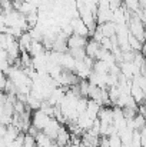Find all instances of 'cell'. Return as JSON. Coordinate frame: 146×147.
Returning <instances> with one entry per match:
<instances>
[{"label":"cell","instance_id":"obj_3","mask_svg":"<svg viewBox=\"0 0 146 147\" xmlns=\"http://www.w3.org/2000/svg\"><path fill=\"white\" fill-rule=\"evenodd\" d=\"M54 143L59 147H66L67 144H70V133L65 124H60L59 131H57L56 139H54Z\"/></svg>","mask_w":146,"mask_h":147},{"label":"cell","instance_id":"obj_6","mask_svg":"<svg viewBox=\"0 0 146 147\" xmlns=\"http://www.w3.org/2000/svg\"><path fill=\"white\" fill-rule=\"evenodd\" d=\"M97 26L100 27L105 37H112L116 34V23H113V22H106V23H102Z\"/></svg>","mask_w":146,"mask_h":147},{"label":"cell","instance_id":"obj_7","mask_svg":"<svg viewBox=\"0 0 146 147\" xmlns=\"http://www.w3.org/2000/svg\"><path fill=\"white\" fill-rule=\"evenodd\" d=\"M45 51H46V50L43 47L42 42H39V40H32V43H30V46H29V50H27V53H29L32 57L40 56V54H43Z\"/></svg>","mask_w":146,"mask_h":147},{"label":"cell","instance_id":"obj_11","mask_svg":"<svg viewBox=\"0 0 146 147\" xmlns=\"http://www.w3.org/2000/svg\"><path fill=\"white\" fill-rule=\"evenodd\" d=\"M23 147H36V140H35V137H33V136H30L29 133H24Z\"/></svg>","mask_w":146,"mask_h":147},{"label":"cell","instance_id":"obj_4","mask_svg":"<svg viewBox=\"0 0 146 147\" xmlns=\"http://www.w3.org/2000/svg\"><path fill=\"white\" fill-rule=\"evenodd\" d=\"M86 42H88V37H83V36H79L76 33H72L70 36H67L66 45H67V49H76V47H85Z\"/></svg>","mask_w":146,"mask_h":147},{"label":"cell","instance_id":"obj_8","mask_svg":"<svg viewBox=\"0 0 146 147\" xmlns=\"http://www.w3.org/2000/svg\"><path fill=\"white\" fill-rule=\"evenodd\" d=\"M17 43H19L20 51H27L30 43H32V37H30L29 32H23V33L20 34V37L17 39Z\"/></svg>","mask_w":146,"mask_h":147},{"label":"cell","instance_id":"obj_1","mask_svg":"<svg viewBox=\"0 0 146 147\" xmlns=\"http://www.w3.org/2000/svg\"><path fill=\"white\" fill-rule=\"evenodd\" d=\"M30 120H32V124H33L37 130H43V129L46 127V124L49 123L50 117H49L46 113H43L40 109H37V110H33V111H32Z\"/></svg>","mask_w":146,"mask_h":147},{"label":"cell","instance_id":"obj_5","mask_svg":"<svg viewBox=\"0 0 146 147\" xmlns=\"http://www.w3.org/2000/svg\"><path fill=\"white\" fill-rule=\"evenodd\" d=\"M129 94L132 96V98L138 103V104H141V103H145V90H142L139 86H136V84H130V90H129Z\"/></svg>","mask_w":146,"mask_h":147},{"label":"cell","instance_id":"obj_9","mask_svg":"<svg viewBox=\"0 0 146 147\" xmlns=\"http://www.w3.org/2000/svg\"><path fill=\"white\" fill-rule=\"evenodd\" d=\"M99 49H100V43L95 42L93 39H88V42H86V45H85L86 56H89V57L95 59V54H96V51Z\"/></svg>","mask_w":146,"mask_h":147},{"label":"cell","instance_id":"obj_2","mask_svg":"<svg viewBox=\"0 0 146 147\" xmlns=\"http://www.w3.org/2000/svg\"><path fill=\"white\" fill-rule=\"evenodd\" d=\"M69 24L72 26L73 33H76V34H79V36H83V37H88V36H89V30H88L86 24L82 22L80 17H72V19L69 20ZM88 39H89V37H88Z\"/></svg>","mask_w":146,"mask_h":147},{"label":"cell","instance_id":"obj_10","mask_svg":"<svg viewBox=\"0 0 146 147\" xmlns=\"http://www.w3.org/2000/svg\"><path fill=\"white\" fill-rule=\"evenodd\" d=\"M67 53L75 59V60H83V57L86 56L85 47H76V49H67Z\"/></svg>","mask_w":146,"mask_h":147}]
</instances>
